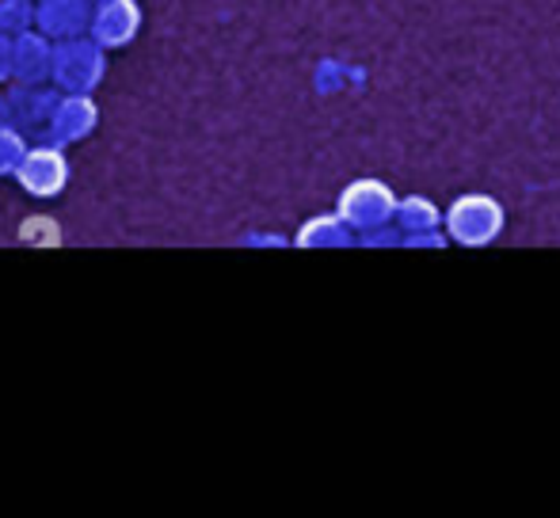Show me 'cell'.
I'll return each mask as SVG.
<instances>
[{"label":"cell","mask_w":560,"mask_h":518,"mask_svg":"<svg viewBox=\"0 0 560 518\" xmlns=\"http://www.w3.org/2000/svg\"><path fill=\"white\" fill-rule=\"evenodd\" d=\"M54 69V38H46L38 27H27L15 35V76L20 84H50Z\"/></svg>","instance_id":"52a82bcc"},{"label":"cell","mask_w":560,"mask_h":518,"mask_svg":"<svg viewBox=\"0 0 560 518\" xmlns=\"http://www.w3.org/2000/svg\"><path fill=\"white\" fill-rule=\"evenodd\" d=\"M104 76H107V50L92 35L54 43L50 84L58 92H84V96H92L104 84Z\"/></svg>","instance_id":"6da1fadb"},{"label":"cell","mask_w":560,"mask_h":518,"mask_svg":"<svg viewBox=\"0 0 560 518\" xmlns=\"http://www.w3.org/2000/svg\"><path fill=\"white\" fill-rule=\"evenodd\" d=\"M92 12H96V0H38L35 27L43 31L46 38L61 43V38L89 35Z\"/></svg>","instance_id":"8992f818"},{"label":"cell","mask_w":560,"mask_h":518,"mask_svg":"<svg viewBox=\"0 0 560 518\" xmlns=\"http://www.w3.org/2000/svg\"><path fill=\"white\" fill-rule=\"evenodd\" d=\"M20 187L31 199H58L69 184V156L61 145L46 141V145H31L23 156L20 172H15Z\"/></svg>","instance_id":"7a4b0ae2"},{"label":"cell","mask_w":560,"mask_h":518,"mask_svg":"<svg viewBox=\"0 0 560 518\" xmlns=\"http://www.w3.org/2000/svg\"><path fill=\"white\" fill-rule=\"evenodd\" d=\"M38 0H0V31L4 35H20V31L35 27Z\"/></svg>","instance_id":"9c48e42d"},{"label":"cell","mask_w":560,"mask_h":518,"mask_svg":"<svg viewBox=\"0 0 560 518\" xmlns=\"http://www.w3.org/2000/svg\"><path fill=\"white\" fill-rule=\"evenodd\" d=\"M141 23H145V15H141L138 0H96L89 35L104 50H122L141 35Z\"/></svg>","instance_id":"3957f363"},{"label":"cell","mask_w":560,"mask_h":518,"mask_svg":"<svg viewBox=\"0 0 560 518\" xmlns=\"http://www.w3.org/2000/svg\"><path fill=\"white\" fill-rule=\"evenodd\" d=\"M15 76V35L0 31V84H12Z\"/></svg>","instance_id":"30bf717a"},{"label":"cell","mask_w":560,"mask_h":518,"mask_svg":"<svg viewBox=\"0 0 560 518\" xmlns=\"http://www.w3.org/2000/svg\"><path fill=\"white\" fill-rule=\"evenodd\" d=\"M61 92L46 89V84H20L12 81V89H8V96L0 99V111L8 115V122L12 127H46L54 115V107H58Z\"/></svg>","instance_id":"5b68a950"},{"label":"cell","mask_w":560,"mask_h":518,"mask_svg":"<svg viewBox=\"0 0 560 518\" xmlns=\"http://www.w3.org/2000/svg\"><path fill=\"white\" fill-rule=\"evenodd\" d=\"M100 127V107L92 96L84 92H61L58 107H54L50 122H46V133H50L54 145H77V141L92 138Z\"/></svg>","instance_id":"277c9868"},{"label":"cell","mask_w":560,"mask_h":518,"mask_svg":"<svg viewBox=\"0 0 560 518\" xmlns=\"http://www.w3.org/2000/svg\"><path fill=\"white\" fill-rule=\"evenodd\" d=\"M27 141H23V130L12 127V122H0V176H15L27 156Z\"/></svg>","instance_id":"ba28073f"}]
</instances>
